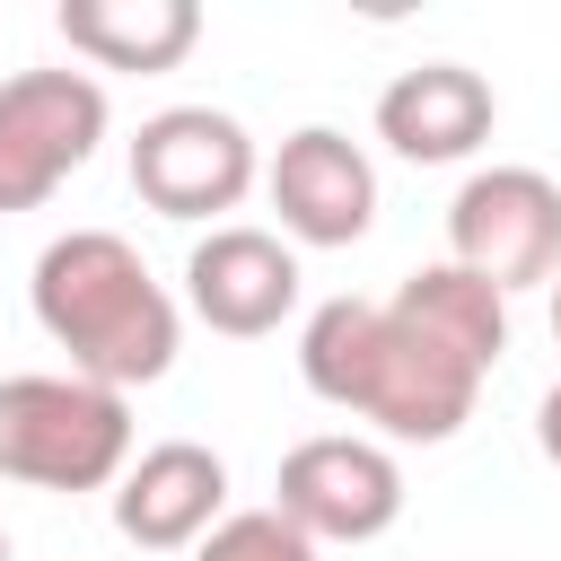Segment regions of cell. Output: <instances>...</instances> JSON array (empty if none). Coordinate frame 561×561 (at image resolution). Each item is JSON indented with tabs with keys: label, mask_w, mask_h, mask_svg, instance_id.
<instances>
[{
	"label": "cell",
	"mask_w": 561,
	"mask_h": 561,
	"mask_svg": "<svg viewBox=\"0 0 561 561\" xmlns=\"http://www.w3.org/2000/svg\"><path fill=\"white\" fill-rule=\"evenodd\" d=\"M193 561H316V543H307L280 508H228V517L193 543Z\"/></svg>",
	"instance_id": "cell-14"
},
{
	"label": "cell",
	"mask_w": 561,
	"mask_h": 561,
	"mask_svg": "<svg viewBox=\"0 0 561 561\" xmlns=\"http://www.w3.org/2000/svg\"><path fill=\"white\" fill-rule=\"evenodd\" d=\"M552 342H561V272H552Z\"/></svg>",
	"instance_id": "cell-16"
},
{
	"label": "cell",
	"mask_w": 561,
	"mask_h": 561,
	"mask_svg": "<svg viewBox=\"0 0 561 561\" xmlns=\"http://www.w3.org/2000/svg\"><path fill=\"white\" fill-rule=\"evenodd\" d=\"M535 447L561 465V377H552V386H543V403H535Z\"/></svg>",
	"instance_id": "cell-15"
},
{
	"label": "cell",
	"mask_w": 561,
	"mask_h": 561,
	"mask_svg": "<svg viewBox=\"0 0 561 561\" xmlns=\"http://www.w3.org/2000/svg\"><path fill=\"white\" fill-rule=\"evenodd\" d=\"M254 175H263L254 131L219 105H167L131 140V193L158 219H210L219 228V210H237L254 193Z\"/></svg>",
	"instance_id": "cell-5"
},
{
	"label": "cell",
	"mask_w": 561,
	"mask_h": 561,
	"mask_svg": "<svg viewBox=\"0 0 561 561\" xmlns=\"http://www.w3.org/2000/svg\"><path fill=\"white\" fill-rule=\"evenodd\" d=\"M0 561H9V535H0Z\"/></svg>",
	"instance_id": "cell-17"
},
{
	"label": "cell",
	"mask_w": 561,
	"mask_h": 561,
	"mask_svg": "<svg viewBox=\"0 0 561 561\" xmlns=\"http://www.w3.org/2000/svg\"><path fill=\"white\" fill-rule=\"evenodd\" d=\"M26 307L44 324L53 351H70V377L88 386H158L175 368V342H184V307L167 298V280L140 263L131 237L114 228H70L35 254V280H26Z\"/></svg>",
	"instance_id": "cell-2"
},
{
	"label": "cell",
	"mask_w": 561,
	"mask_h": 561,
	"mask_svg": "<svg viewBox=\"0 0 561 561\" xmlns=\"http://www.w3.org/2000/svg\"><path fill=\"white\" fill-rule=\"evenodd\" d=\"M447 263H465L500 298L552 280L561 272V184L543 167H473L447 202Z\"/></svg>",
	"instance_id": "cell-4"
},
{
	"label": "cell",
	"mask_w": 561,
	"mask_h": 561,
	"mask_svg": "<svg viewBox=\"0 0 561 561\" xmlns=\"http://www.w3.org/2000/svg\"><path fill=\"white\" fill-rule=\"evenodd\" d=\"M184 307H193L210 333H228V342L280 333L289 307H298V245L272 237V228L219 219V228L184 254Z\"/></svg>",
	"instance_id": "cell-9"
},
{
	"label": "cell",
	"mask_w": 561,
	"mask_h": 561,
	"mask_svg": "<svg viewBox=\"0 0 561 561\" xmlns=\"http://www.w3.org/2000/svg\"><path fill=\"white\" fill-rule=\"evenodd\" d=\"M228 517V465L202 438H158L114 482V526L140 552H193Z\"/></svg>",
	"instance_id": "cell-10"
},
{
	"label": "cell",
	"mask_w": 561,
	"mask_h": 561,
	"mask_svg": "<svg viewBox=\"0 0 561 561\" xmlns=\"http://www.w3.org/2000/svg\"><path fill=\"white\" fill-rule=\"evenodd\" d=\"M272 508L307 535V543H377L403 517V465L386 438L359 430H324L298 438L272 473Z\"/></svg>",
	"instance_id": "cell-6"
},
{
	"label": "cell",
	"mask_w": 561,
	"mask_h": 561,
	"mask_svg": "<svg viewBox=\"0 0 561 561\" xmlns=\"http://www.w3.org/2000/svg\"><path fill=\"white\" fill-rule=\"evenodd\" d=\"M263 193L280 210V237L289 245H359L368 219H377V167L351 131L333 123H307L272 149L263 167Z\"/></svg>",
	"instance_id": "cell-8"
},
{
	"label": "cell",
	"mask_w": 561,
	"mask_h": 561,
	"mask_svg": "<svg viewBox=\"0 0 561 561\" xmlns=\"http://www.w3.org/2000/svg\"><path fill=\"white\" fill-rule=\"evenodd\" d=\"M105 140V88L88 70H18L0 79V210L53 202Z\"/></svg>",
	"instance_id": "cell-7"
},
{
	"label": "cell",
	"mask_w": 561,
	"mask_h": 561,
	"mask_svg": "<svg viewBox=\"0 0 561 561\" xmlns=\"http://www.w3.org/2000/svg\"><path fill=\"white\" fill-rule=\"evenodd\" d=\"M298 377H307V394H324L333 412L368 421L394 447L456 438L482 394V377L465 359H447L421 324H403L386 298H324L298 324Z\"/></svg>",
	"instance_id": "cell-1"
},
{
	"label": "cell",
	"mask_w": 561,
	"mask_h": 561,
	"mask_svg": "<svg viewBox=\"0 0 561 561\" xmlns=\"http://www.w3.org/2000/svg\"><path fill=\"white\" fill-rule=\"evenodd\" d=\"M53 26L96 70H175L202 44V9L193 0H61Z\"/></svg>",
	"instance_id": "cell-12"
},
{
	"label": "cell",
	"mask_w": 561,
	"mask_h": 561,
	"mask_svg": "<svg viewBox=\"0 0 561 561\" xmlns=\"http://www.w3.org/2000/svg\"><path fill=\"white\" fill-rule=\"evenodd\" d=\"M131 465V394L70 368L0 377V482L26 491H105Z\"/></svg>",
	"instance_id": "cell-3"
},
{
	"label": "cell",
	"mask_w": 561,
	"mask_h": 561,
	"mask_svg": "<svg viewBox=\"0 0 561 561\" xmlns=\"http://www.w3.org/2000/svg\"><path fill=\"white\" fill-rule=\"evenodd\" d=\"M500 123V96L482 70L465 61H421V70H394L386 96H377V140L412 167H456L491 140Z\"/></svg>",
	"instance_id": "cell-11"
},
{
	"label": "cell",
	"mask_w": 561,
	"mask_h": 561,
	"mask_svg": "<svg viewBox=\"0 0 561 561\" xmlns=\"http://www.w3.org/2000/svg\"><path fill=\"white\" fill-rule=\"evenodd\" d=\"M403 324H421L447 359H465L473 377H491V359L508 351V298L491 280H473L465 263H421L394 298H386Z\"/></svg>",
	"instance_id": "cell-13"
}]
</instances>
